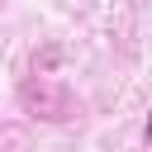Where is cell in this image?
<instances>
[{
	"label": "cell",
	"instance_id": "obj_1",
	"mask_svg": "<svg viewBox=\"0 0 152 152\" xmlns=\"http://www.w3.org/2000/svg\"><path fill=\"white\" fill-rule=\"evenodd\" d=\"M142 142L152 147V114H147V128H142Z\"/></svg>",
	"mask_w": 152,
	"mask_h": 152
}]
</instances>
